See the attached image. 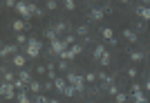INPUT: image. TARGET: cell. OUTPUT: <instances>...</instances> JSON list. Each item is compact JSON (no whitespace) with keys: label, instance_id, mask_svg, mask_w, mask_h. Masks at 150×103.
<instances>
[{"label":"cell","instance_id":"6da1fadb","mask_svg":"<svg viewBox=\"0 0 150 103\" xmlns=\"http://www.w3.org/2000/svg\"><path fill=\"white\" fill-rule=\"evenodd\" d=\"M67 83L74 85L79 94H83V92L88 90V81H85V76H79L76 72H67Z\"/></svg>","mask_w":150,"mask_h":103},{"label":"cell","instance_id":"7a4b0ae2","mask_svg":"<svg viewBox=\"0 0 150 103\" xmlns=\"http://www.w3.org/2000/svg\"><path fill=\"white\" fill-rule=\"evenodd\" d=\"M27 54V58H38L40 56V52H43V43L38 38H29V43L25 45V49H23Z\"/></svg>","mask_w":150,"mask_h":103},{"label":"cell","instance_id":"3957f363","mask_svg":"<svg viewBox=\"0 0 150 103\" xmlns=\"http://www.w3.org/2000/svg\"><path fill=\"white\" fill-rule=\"evenodd\" d=\"M130 99L134 103H150V97H146V94H144V87H141L137 81L130 85Z\"/></svg>","mask_w":150,"mask_h":103},{"label":"cell","instance_id":"277c9868","mask_svg":"<svg viewBox=\"0 0 150 103\" xmlns=\"http://www.w3.org/2000/svg\"><path fill=\"white\" fill-rule=\"evenodd\" d=\"M0 94H2V99H7V101H11L13 97H18V94H16V85L7 83V81H2V85H0Z\"/></svg>","mask_w":150,"mask_h":103},{"label":"cell","instance_id":"5b68a950","mask_svg":"<svg viewBox=\"0 0 150 103\" xmlns=\"http://www.w3.org/2000/svg\"><path fill=\"white\" fill-rule=\"evenodd\" d=\"M16 11L23 16V20L34 18V11H31V5H29V2H23V0H18V5H16Z\"/></svg>","mask_w":150,"mask_h":103},{"label":"cell","instance_id":"8992f818","mask_svg":"<svg viewBox=\"0 0 150 103\" xmlns=\"http://www.w3.org/2000/svg\"><path fill=\"white\" fill-rule=\"evenodd\" d=\"M83 49H85V47H83V43H74L69 49H65V52L61 54V58L69 61V58H74V56H79V54H83Z\"/></svg>","mask_w":150,"mask_h":103},{"label":"cell","instance_id":"52a82bcc","mask_svg":"<svg viewBox=\"0 0 150 103\" xmlns=\"http://www.w3.org/2000/svg\"><path fill=\"white\" fill-rule=\"evenodd\" d=\"M50 49H52V54L61 56L65 49H69V45L65 43V40H61V38H54V40H50Z\"/></svg>","mask_w":150,"mask_h":103},{"label":"cell","instance_id":"ba28073f","mask_svg":"<svg viewBox=\"0 0 150 103\" xmlns=\"http://www.w3.org/2000/svg\"><path fill=\"white\" fill-rule=\"evenodd\" d=\"M101 36H103V40H108L112 47H117V36H114L112 27H103V29H101Z\"/></svg>","mask_w":150,"mask_h":103},{"label":"cell","instance_id":"9c48e42d","mask_svg":"<svg viewBox=\"0 0 150 103\" xmlns=\"http://www.w3.org/2000/svg\"><path fill=\"white\" fill-rule=\"evenodd\" d=\"M103 16H105V9H103V7H94V9H90V20H92V23L103 20Z\"/></svg>","mask_w":150,"mask_h":103},{"label":"cell","instance_id":"30bf717a","mask_svg":"<svg viewBox=\"0 0 150 103\" xmlns=\"http://www.w3.org/2000/svg\"><path fill=\"white\" fill-rule=\"evenodd\" d=\"M11 63H13V67H20V70H23V67L27 65V54L25 52H18V54L11 58Z\"/></svg>","mask_w":150,"mask_h":103},{"label":"cell","instance_id":"8fae6325","mask_svg":"<svg viewBox=\"0 0 150 103\" xmlns=\"http://www.w3.org/2000/svg\"><path fill=\"white\" fill-rule=\"evenodd\" d=\"M18 45H2V49H0V56L2 58H7V56H16L18 54Z\"/></svg>","mask_w":150,"mask_h":103},{"label":"cell","instance_id":"7c38bea8","mask_svg":"<svg viewBox=\"0 0 150 103\" xmlns=\"http://www.w3.org/2000/svg\"><path fill=\"white\" fill-rule=\"evenodd\" d=\"M134 13H137V16L144 20V23H148V20H150V7L139 5V7H134Z\"/></svg>","mask_w":150,"mask_h":103},{"label":"cell","instance_id":"4fadbf2b","mask_svg":"<svg viewBox=\"0 0 150 103\" xmlns=\"http://www.w3.org/2000/svg\"><path fill=\"white\" fill-rule=\"evenodd\" d=\"M67 78H63V76H56V78H54V90H58V92H61V94H63V92H65V87H67Z\"/></svg>","mask_w":150,"mask_h":103},{"label":"cell","instance_id":"5bb4252c","mask_svg":"<svg viewBox=\"0 0 150 103\" xmlns=\"http://www.w3.org/2000/svg\"><path fill=\"white\" fill-rule=\"evenodd\" d=\"M108 52V47L103 45V43H99V45H94V52H92V58L94 61H101V56Z\"/></svg>","mask_w":150,"mask_h":103},{"label":"cell","instance_id":"9a60e30c","mask_svg":"<svg viewBox=\"0 0 150 103\" xmlns=\"http://www.w3.org/2000/svg\"><path fill=\"white\" fill-rule=\"evenodd\" d=\"M11 29L16 34H23L27 29V20H23V18H20V20H13V23H11Z\"/></svg>","mask_w":150,"mask_h":103},{"label":"cell","instance_id":"2e32d148","mask_svg":"<svg viewBox=\"0 0 150 103\" xmlns=\"http://www.w3.org/2000/svg\"><path fill=\"white\" fill-rule=\"evenodd\" d=\"M18 78H20V81H23L25 85H29L31 81H34V78H31V72H29V70H20V72H18Z\"/></svg>","mask_w":150,"mask_h":103},{"label":"cell","instance_id":"e0dca14e","mask_svg":"<svg viewBox=\"0 0 150 103\" xmlns=\"http://www.w3.org/2000/svg\"><path fill=\"white\" fill-rule=\"evenodd\" d=\"M146 58V54L144 52H137V49H130V61H134V63H141Z\"/></svg>","mask_w":150,"mask_h":103},{"label":"cell","instance_id":"ac0fdd59","mask_svg":"<svg viewBox=\"0 0 150 103\" xmlns=\"http://www.w3.org/2000/svg\"><path fill=\"white\" fill-rule=\"evenodd\" d=\"M27 90H29V92H34V94H40V92H43V85L38 83V81H31V83L27 85Z\"/></svg>","mask_w":150,"mask_h":103},{"label":"cell","instance_id":"d6986e66","mask_svg":"<svg viewBox=\"0 0 150 103\" xmlns=\"http://www.w3.org/2000/svg\"><path fill=\"white\" fill-rule=\"evenodd\" d=\"M121 34H123V38L128 40V43H137V34L132 32V29H123Z\"/></svg>","mask_w":150,"mask_h":103},{"label":"cell","instance_id":"ffe728a7","mask_svg":"<svg viewBox=\"0 0 150 103\" xmlns=\"http://www.w3.org/2000/svg\"><path fill=\"white\" fill-rule=\"evenodd\" d=\"M18 103H34L29 97H27V87L25 90H18Z\"/></svg>","mask_w":150,"mask_h":103},{"label":"cell","instance_id":"44dd1931","mask_svg":"<svg viewBox=\"0 0 150 103\" xmlns=\"http://www.w3.org/2000/svg\"><path fill=\"white\" fill-rule=\"evenodd\" d=\"M110 61H112V56H110V52H105V54L101 56L99 65H101V67H108V65H110Z\"/></svg>","mask_w":150,"mask_h":103},{"label":"cell","instance_id":"7402d4cb","mask_svg":"<svg viewBox=\"0 0 150 103\" xmlns=\"http://www.w3.org/2000/svg\"><path fill=\"white\" fill-rule=\"evenodd\" d=\"M27 43H29V38H27L25 34H16V45H23V47H25Z\"/></svg>","mask_w":150,"mask_h":103},{"label":"cell","instance_id":"603a6c76","mask_svg":"<svg viewBox=\"0 0 150 103\" xmlns=\"http://www.w3.org/2000/svg\"><path fill=\"white\" fill-rule=\"evenodd\" d=\"M2 81H7V83H13V81H16L11 72H7V67H2Z\"/></svg>","mask_w":150,"mask_h":103},{"label":"cell","instance_id":"cb8c5ba5","mask_svg":"<svg viewBox=\"0 0 150 103\" xmlns=\"http://www.w3.org/2000/svg\"><path fill=\"white\" fill-rule=\"evenodd\" d=\"M63 94H65V97H69V99H72V97H74V94H79V92H76V87H74V85L69 83L67 87H65V92H63Z\"/></svg>","mask_w":150,"mask_h":103},{"label":"cell","instance_id":"d4e9b609","mask_svg":"<svg viewBox=\"0 0 150 103\" xmlns=\"http://www.w3.org/2000/svg\"><path fill=\"white\" fill-rule=\"evenodd\" d=\"M63 7H65L67 11H74L76 9V0H63Z\"/></svg>","mask_w":150,"mask_h":103},{"label":"cell","instance_id":"484cf974","mask_svg":"<svg viewBox=\"0 0 150 103\" xmlns=\"http://www.w3.org/2000/svg\"><path fill=\"white\" fill-rule=\"evenodd\" d=\"M76 34H81L83 38H88V36H90V27L88 25H81L79 29H76Z\"/></svg>","mask_w":150,"mask_h":103},{"label":"cell","instance_id":"4316f807","mask_svg":"<svg viewBox=\"0 0 150 103\" xmlns=\"http://www.w3.org/2000/svg\"><path fill=\"white\" fill-rule=\"evenodd\" d=\"M128 97H130V94H125V92H117V94H114L117 103H125V101H128Z\"/></svg>","mask_w":150,"mask_h":103},{"label":"cell","instance_id":"83f0119b","mask_svg":"<svg viewBox=\"0 0 150 103\" xmlns=\"http://www.w3.org/2000/svg\"><path fill=\"white\" fill-rule=\"evenodd\" d=\"M45 7H47V11H54L58 7V0H45Z\"/></svg>","mask_w":150,"mask_h":103},{"label":"cell","instance_id":"f1b7e54d","mask_svg":"<svg viewBox=\"0 0 150 103\" xmlns=\"http://www.w3.org/2000/svg\"><path fill=\"white\" fill-rule=\"evenodd\" d=\"M96 78H99V74H96V72H88V74H85V81H88V83H94Z\"/></svg>","mask_w":150,"mask_h":103},{"label":"cell","instance_id":"f546056e","mask_svg":"<svg viewBox=\"0 0 150 103\" xmlns=\"http://www.w3.org/2000/svg\"><path fill=\"white\" fill-rule=\"evenodd\" d=\"M125 74H128V78H137L139 70H137V67H128V70H125Z\"/></svg>","mask_w":150,"mask_h":103},{"label":"cell","instance_id":"4dcf8cb0","mask_svg":"<svg viewBox=\"0 0 150 103\" xmlns=\"http://www.w3.org/2000/svg\"><path fill=\"white\" fill-rule=\"evenodd\" d=\"M29 5H31V11H34V16H36V18H38V16H43V9H40V7H36V2H29Z\"/></svg>","mask_w":150,"mask_h":103},{"label":"cell","instance_id":"1f68e13d","mask_svg":"<svg viewBox=\"0 0 150 103\" xmlns=\"http://www.w3.org/2000/svg\"><path fill=\"white\" fill-rule=\"evenodd\" d=\"M45 36H47V40H54V38H56V29H54V27H50V29L45 32Z\"/></svg>","mask_w":150,"mask_h":103},{"label":"cell","instance_id":"d6a6232c","mask_svg":"<svg viewBox=\"0 0 150 103\" xmlns=\"http://www.w3.org/2000/svg\"><path fill=\"white\" fill-rule=\"evenodd\" d=\"M63 40H65V43H67V45L72 47V45H74V43H76V36H74V34H67V36H65V38H63Z\"/></svg>","mask_w":150,"mask_h":103},{"label":"cell","instance_id":"836d02e7","mask_svg":"<svg viewBox=\"0 0 150 103\" xmlns=\"http://www.w3.org/2000/svg\"><path fill=\"white\" fill-rule=\"evenodd\" d=\"M58 70H63V72H67V70H69V65H67V61H65V58H61V63H58Z\"/></svg>","mask_w":150,"mask_h":103},{"label":"cell","instance_id":"e575fe53","mask_svg":"<svg viewBox=\"0 0 150 103\" xmlns=\"http://www.w3.org/2000/svg\"><path fill=\"white\" fill-rule=\"evenodd\" d=\"M54 29H56V34H63L65 29H67V25H65V23H58V25L54 27Z\"/></svg>","mask_w":150,"mask_h":103},{"label":"cell","instance_id":"d590c367","mask_svg":"<svg viewBox=\"0 0 150 103\" xmlns=\"http://www.w3.org/2000/svg\"><path fill=\"white\" fill-rule=\"evenodd\" d=\"M43 87H45V92H47V90H54V81H52V78H50V81H45Z\"/></svg>","mask_w":150,"mask_h":103},{"label":"cell","instance_id":"8d00e7d4","mask_svg":"<svg viewBox=\"0 0 150 103\" xmlns=\"http://www.w3.org/2000/svg\"><path fill=\"white\" fill-rule=\"evenodd\" d=\"M18 5V0H5V7H16Z\"/></svg>","mask_w":150,"mask_h":103},{"label":"cell","instance_id":"74e56055","mask_svg":"<svg viewBox=\"0 0 150 103\" xmlns=\"http://www.w3.org/2000/svg\"><path fill=\"white\" fill-rule=\"evenodd\" d=\"M36 72H38V74H45V72H47V67H45V65H38Z\"/></svg>","mask_w":150,"mask_h":103},{"label":"cell","instance_id":"f35d334b","mask_svg":"<svg viewBox=\"0 0 150 103\" xmlns=\"http://www.w3.org/2000/svg\"><path fill=\"white\" fill-rule=\"evenodd\" d=\"M144 90H148V94H150V76H148V81H146V85H144Z\"/></svg>","mask_w":150,"mask_h":103},{"label":"cell","instance_id":"ab89813d","mask_svg":"<svg viewBox=\"0 0 150 103\" xmlns=\"http://www.w3.org/2000/svg\"><path fill=\"white\" fill-rule=\"evenodd\" d=\"M144 2V7H150V0H141Z\"/></svg>","mask_w":150,"mask_h":103},{"label":"cell","instance_id":"60d3db41","mask_svg":"<svg viewBox=\"0 0 150 103\" xmlns=\"http://www.w3.org/2000/svg\"><path fill=\"white\" fill-rule=\"evenodd\" d=\"M50 103H61V101H58V99H50Z\"/></svg>","mask_w":150,"mask_h":103},{"label":"cell","instance_id":"b9f144b4","mask_svg":"<svg viewBox=\"0 0 150 103\" xmlns=\"http://www.w3.org/2000/svg\"><path fill=\"white\" fill-rule=\"evenodd\" d=\"M119 2H123V5H128V2H130V0H119Z\"/></svg>","mask_w":150,"mask_h":103},{"label":"cell","instance_id":"7bdbcfd3","mask_svg":"<svg viewBox=\"0 0 150 103\" xmlns=\"http://www.w3.org/2000/svg\"><path fill=\"white\" fill-rule=\"evenodd\" d=\"M31 2H38V0H31Z\"/></svg>","mask_w":150,"mask_h":103}]
</instances>
